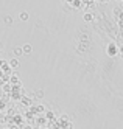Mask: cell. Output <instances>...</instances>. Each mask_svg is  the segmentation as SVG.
Returning <instances> with one entry per match:
<instances>
[{
    "mask_svg": "<svg viewBox=\"0 0 123 129\" xmlns=\"http://www.w3.org/2000/svg\"><path fill=\"white\" fill-rule=\"evenodd\" d=\"M30 50H31V47H30V45H25V47L22 48V51H23L25 54H28V53H30Z\"/></svg>",
    "mask_w": 123,
    "mask_h": 129,
    "instance_id": "6da1fadb",
    "label": "cell"
},
{
    "mask_svg": "<svg viewBox=\"0 0 123 129\" xmlns=\"http://www.w3.org/2000/svg\"><path fill=\"white\" fill-rule=\"evenodd\" d=\"M11 67H17V61H16V59L11 61Z\"/></svg>",
    "mask_w": 123,
    "mask_h": 129,
    "instance_id": "277c9868",
    "label": "cell"
},
{
    "mask_svg": "<svg viewBox=\"0 0 123 129\" xmlns=\"http://www.w3.org/2000/svg\"><path fill=\"white\" fill-rule=\"evenodd\" d=\"M23 51H22V48H16V56H20Z\"/></svg>",
    "mask_w": 123,
    "mask_h": 129,
    "instance_id": "3957f363",
    "label": "cell"
},
{
    "mask_svg": "<svg viewBox=\"0 0 123 129\" xmlns=\"http://www.w3.org/2000/svg\"><path fill=\"white\" fill-rule=\"evenodd\" d=\"M20 19H22V20H27V19H28V14H27V13H20Z\"/></svg>",
    "mask_w": 123,
    "mask_h": 129,
    "instance_id": "7a4b0ae2",
    "label": "cell"
}]
</instances>
